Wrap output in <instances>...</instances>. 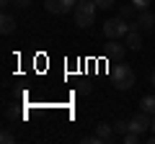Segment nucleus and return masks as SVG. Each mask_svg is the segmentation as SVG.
Masks as SVG:
<instances>
[{
	"instance_id": "obj_12",
	"label": "nucleus",
	"mask_w": 155,
	"mask_h": 144,
	"mask_svg": "<svg viewBox=\"0 0 155 144\" xmlns=\"http://www.w3.org/2000/svg\"><path fill=\"white\" fill-rule=\"evenodd\" d=\"M134 11H137V8H134L132 3H129V5H122V8H119V18L129 21V18H134Z\"/></svg>"
},
{
	"instance_id": "obj_8",
	"label": "nucleus",
	"mask_w": 155,
	"mask_h": 144,
	"mask_svg": "<svg viewBox=\"0 0 155 144\" xmlns=\"http://www.w3.org/2000/svg\"><path fill=\"white\" fill-rule=\"evenodd\" d=\"M137 28L140 31H153L155 28V13H150V11H140V16H137Z\"/></svg>"
},
{
	"instance_id": "obj_16",
	"label": "nucleus",
	"mask_w": 155,
	"mask_h": 144,
	"mask_svg": "<svg viewBox=\"0 0 155 144\" xmlns=\"http://www.w3.org/2000/svg\"><path fill=\"white\" fill-rule=\"evenodd\" d=\"M91 90H93V88H91V83H88V80H83V83L78 85V93H80V95H88Z\"/></svg>"
},
{
	"instance_id": "obj_10",
	"label": "nucleus",
	"mask_w": 155,
	"mask_h": 144,
	"mask_svg": "<svg viewBox=\"0 0 155 144\" xmlns=\"http://www.w3.org/2000/svg\"><path fill=\"white\" fill-rule=\"evenodd\" d=\"M0 31L5 33V36L16 31V18H13L11 13H3V16H0Z\"/></svg>"
},
{
	"instance_id": "obj_3",
	"label": "nucleus",
	"mask_w": 155,
	"mask_h": 144,
	"mask_svg": "<svg viewBox=\"0 0 155 144\" xmlns=\"http://www.w3.org/2000/svg\"><path fill=\"white\" fill-rule=\"evenodd\" d=\"M132 28V23H127L124 18H109L104 21V36L106 39H124Z\"/></svg>"
},
{
	"instance_id": "obj_1",
	"label": "nucleus",
	"mask_w": 155,
	"mask_h": 144,
	"mask_svg": "<svg viewBox=\"0 0 155 144\" xmlns=\"http://www.w3.org/2000/svg\"><path fill=\"white\" fill-rule=\"evenodd\" d=\"M96 11H98V5H96V0H78L75 5V23L80 28H88L96 23Z\"/></svg>"
},
{
	"instance_id": "obj_5",
	"label": "nucleus",
	"mask_w": 155,
	"mask_h": 144,
	"mask_svg": "<svg viewBox=\"0 0 155 144\" xmlns=\"http://www.w3.org/2000/svg\"><path fill=\"white\" fill-rule=\"evenodd\" d=\"M150 126H153V118H150V113H145V111H140L137 116H134L132 121H129V131L140 134V136H142V134L147 131Z\"/></svg>"
},
{
	"instance_id": "obj_7",
	"label": "nucleus",
	"mask_w": 155,
	"mask_h": 144,
	"mask_svg": "<svg viewBox=\"0 0 155 144\" xmlns=\"http://www.w3.org/2000/svg\"><path fill=\"white\" fill-rule=\"evenodd\" d=\"M124 44H127V49H132V52H140V49H142V36H140V28H137V23H132L129 33L124 36Z\"/></svg>"
},
{
	"instance_id": "obj_22",
	"label": "nucleus",
	"mask_w": 155,
	"mask_h": 144,
	"mask_svg": "<svg viewBox=\"0 0 155 144\" xmlns=\"http://www.w3.org/2000/svg\"><path fill=\"white\" fill-rule=\"evenodd\" d=\"M150 83H153V88H155V72H153V77H150Z\"/></svg>"
},
{
	"instance_id": "obj_21",
	"label": "nucleus",
	"mask_w": 155,
	"mask_h": 144,
	"mask_svg": "<svg viewBox=\"0 0 155 144\" xmlns=\"http://www.w3.org/2000/svg\"><path fill=\"white\" fill-rule=\"evenodd\" d=\"M150 131H153V134H155V116H153V126H150Z\"/></svg>"
},
{
	"instance_id": "obj_20",
	"label": "nucleus",
	"mask_w": 155,
	"mask_h": 144,
	"mask_svg": "<svg viewBox=\"0 0 155 144\" xmlns=\"http://www.w3.org/2000/svg\"><path fill=\"white\" fill-rule=\"evenodd\" d=\"M0 5H11V0H0Z\"/></svg>"
},
{
	"instance_id": "obj_4",
	"label": "nucleus",
	"mask_w": 155,
	"mask_h": 144,
	"mask_svg": "<svg viewBox=\"0 0 155 144\" xmlns=\"http://www.w3.org/2000/svg\"><path fill=\"white\" fill-rule=\"evenodd\" d=\"M78 0H44V8L47 13H52V16H65V13L75 11Z\"/></svg>"
},
{
	"instance_id": "obj_15",
	"label": "nucleus",
	"mask_w": 155,
	"mask_h": 144,
	"mask_svg": "<svg viewBox=\"0 0 155 144\" xmlns=\"http://www.w3.org/2000/svg\"><path fill=\"white\" fill-rule=\"evenodd\" d=\"M96 5H98L101 11H109V8L116 5V0H96Z\"/></svg>"
},
{
	"instance_id": "obj_2",
	"label": "nucleus",
	"mask_w": 155,
	"mask_h": 144,
	"mask_svg": "<svg viewBox=\"0 0 155 144\" xmlns=\"http://www.w3.org/2000/svg\"><path fill=\"white\" fill-rule=\"evenodd\" d=\"M111 80H114V85L119 90H129L134 85V80H137V75H134V70L129 64H114L111 67Z\"/></svg>"
},
{
	"instance_id": "obj_9",
	"label": "nucleus",
	"mask_w": 155,
	"mask_h": 144,
	"mask_svg": "<svg viewBox=\"0 0 155 144\" xmlns=\"http://www.w3.org/2000/svg\"><path fill=\"white\" fill-rule=\"evenodd\" d=\"M114 124H104V121H98V126H96V136L101 139V144H106V142H114Z\"/></svg>"
},
{
	"instance_id": "obj_11",
	"label": "nucleus",
	"mask_w": 155,
	"mask_h": 144,
	"mask_svg": "<svg viewBox=\"0 0 155 144\" xmlns=\"http://www.w3.org/2000/svg\"><path fill=\"white\" fill-rule=\"evenodd\" d=\"M140 111L150 113V116H155V95H145L142 100H140Z\"/></svg>"
},
{
	"instance_id": "obj_6",
	"label": "nucleus",
	"mask_w": 155,
	"mask_h": 144,
	"mask_svg": "<svg viewBox=\"0 0 155 144\" xmlns=\"http://www.w3.org/2000/svg\"><path fill=\"white\" fill-rule=\"evenodd\" d=\"M124 39H109V44H106V57L109 59H124V54H127V44H122Z\"/></svg>"
},
{
	"instance_id": "obj_13",
	"label": "nucleus",
	"mask_w": 155,
	"mask_h": 144,
	"mask_svg": "<svg viewBox=\"0 0 155 144\" xmlns=\"http://www.w3.org/2000/svg\"><path fill=\"white\" fill-rule=\"evenodd\" d=\"M122 142H124V144H137V142H142V136L134 134V131H127V134L122 136Z\"/></svg>"
},
{
	"instance_id": "obj_18",
	"label": "nucleus",
	"mask_w": 155,
	"mask_h": 144,
	"mask_svg": "<svg viewBox=\"0 0 155 144\" xmlns=\"http://www.w3.org/2000/svg\"><path fill=\"white\" fill-rule=\"evenodd\" d=\"M0 142H3V144H13V142H16V136H13L11 131H3V134H0Z\"/></svg>"
},
{
	"instance_id": "obj_19",
	"label": "nucleus",
	"mask_w": 155,
	"mask_h": 144,
	"mask_svg": "<svg viewBox=\"0 0 155 144\" xmlns=\"http://www.w3.org/2000/svg\"><path fill=\"white\" fill-rule=\"evenodd\" d=\"M13 5H18V8H28L31 5V0H11Z\"/></svg>"
},
{
	"instance_id": "obj_17",
	"label": "nucleus",
	"mask_w": 155,
	"mask_h": 144,
	"mask_svg": "<svg viewBox=\"0 0 155 144\" xmlns=\"http://www.w3.org/2000/svg\"><path fill=\"white\" fill-rule=\"evenodd\" d=\"M150 3H153V0H132V5L137 8V11H147Z\"/></svg>"
},
{
	"instance_id": "obj_14",
	"label": "nucleus",
	"mask_w": 155,
	"mask_h": 144,
	"mask_svg": "<svg viewBox=\"0 0 155 144\" xmlns=\"http://www.w3.org/2000/svg\"><path fill=\"white\" fill-rule=\"evenodd\" d=\"M114 129H116V134H119V136H124V134L129 131V121H122V118H119V121L114 124Z\"/></svg>"
}]
</instances>
